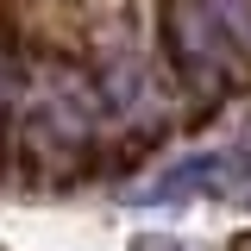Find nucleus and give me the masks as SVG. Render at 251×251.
I'll list each match as a JSON object with an SVG mask.
<instances>
[{
	"instance_id": "3",
	"label": "nucleus",
	"mask_w": 251,
	"mask_h": 251,
	"mask_svg": "<svg viewBox=\"0 0 251 251\" xmlns=\"http://www.w3.org/2000/svg\"><path fill=\"white\" fill-rule=\"evenodd\" d=\"M88 132H94V100H82L75 88H57V94H44V100L31 107L25 145L31 151L50 145V157H75L82 145H88Z\"/></svg>"
},
{
	"instance_id": "4",
	"label": "nucleus",
	"mask_w": 251,
	"mask_h": 251,
	"mask_svg": "<svg viewBox=\"0 0 251 251\" xmlns=\"http://www.w3.org/2000/svg\"><path fill=\"white\" fill-rule=\"evenodd\" d=\"M232 251H251V232H239V239H232Z\"/></svg>"
},
{
	"instance_id": "2",
	"label": "nucleus",
	"mask_w": 251,
	"mask_h": 251,
	"mask_svg": "<svg viewBox=\"0 0 251 251\" xmlns=\"http://www.w3.org/2000/svg\"><path fill=\"white\" fill-rule=\"evenodd\" d=\"M132 201H232V207H251V126H239L226 145H207V151H188L176 163H163L157 176L126 188Z\"/></svg>"
},
{
	"instance_id": "1",
	"label": "nucleus",
	"mask_w": 251,
	"mask_h": 251,
	"mask_svg": "<svg viewBox=\"0 0 251 251\" xmlns=\"http://www.w3.org/2000/svg\"><path fill=\"white\" fill-rule=\"evenodd\" d=\"M163 50L195 94H226L251 63V0H163Z\"/></svg>"
},
{
	"instance_id": "5",
	"label": "nucleus",
	"mask_w": 251,
	"mask_h": 251,
	"mask_svg": "<svg viewBox=\"0 0 251 251\" xmlns=\"http://www.w3.org/2000/svg\"><path fill=\"white\" fill-rule=\"evenodd\" d=\"M0 100H6V69H0Z\"/></svg>"
}]
</instances>
